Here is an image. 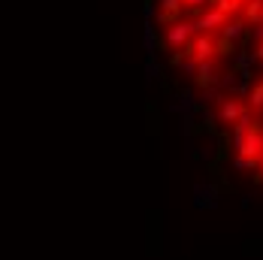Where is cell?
<instances>
[{
    "mask_svg": "<svg viewBox=\"0 0 263 260\" xmlns=\"http://www.w3.org/2000/svg\"><path fill=\"white\" fill-rule=\"evenodd\" d=\"M248 112H254V109H251V103H248V97H245V100H239V97L218 100V118H221L224 124H236L239 118H245Z\"/></svg>",
    "mask_w": 263,
    "mask_h": 260,
    "instance_id": "6da1fadb",
    "label": "cell"
},
{
    "mask_svg": "<svg viewBox=\"0 0 263 260\" xmlns=\"http://www.w3.org/2000/svg\"><path fill=\"white\" fill-rule=\"evenodd\" d=\"M215 82H218V58H215V61H203V64H197L194 85H197V88H203V91H209Z\"/></svg>",
    "mask_w": 263,
    "mask_h": 260,
    "instance_id": "7a4b0ae2",
    "label": "cell"
},
{
    "mask_svg": "<svg viewBox=\"0 0 263 260\" xmlns=\"http://www.w3.org/2000/svg\"><path fill=\"white\" fill-rule=\"evenodd\" d=\"M194 33H197L194 22H179V25L166 27V43H170L173 49H179V46H184V43H187Z\"/></svg>",
    "mask_w": 263,
    "mask_h": 260,
    "instance_id": "3957f363",
    "label": "cell"
},
{
    "mask_svg": "<svg viewBox=\"0 0 263 260\" xmlns=\"http://www.w3.org/2000/svg\"><path fill=\"white\" fill-rule=\"evenodd\" d=\"M242 18H245L248 25H263V0H248Z\"/></svg>",
    "mask_w": 263,
    "mask_h": 260,
    "instance_id": "277c9868",
    "label": "cell"
},
{
    "mask_svg": "<svg viewBox=\"0 0 263 260\" xmlns=\"http://www.w3.org/2000/svg\"><path fill=\"white\" fill-rule=\"evenodd\" d=\"M248 103L254 112H263V79H257L251 88H248Z\"/></svg>",
    "mask_w": 263,
    "mask_h": 260,
    "instance_id": "5b68a950",
    "label": "cell"
},
{
    "mask_svg": "<svg viewBox=\"0 0 263 260\" xmlns=\"http://www.w3.org/2000/svg\"><path fill=\"white\" fill-rule=\"evenodd\" d=\"M236 52V43H233V36L230 33H221L218 36V58H227V54Z\"/></svg>",
    "mask_w": 263,
    "mask_h": 260,
    "instance_id": "8992f818",
    "label": "cell"
},
{
    "mask_svg": "<svg viewBox=\"0 0 263 260\" xmlns=\"http://www.w3.org/2000/svg\"><path fill=\"white\" fill-rule=\"evenodd\" d=\"M254 58L263 64V40H257V49H254Z\"/></svg>",
    "mask_w": 263,
    "mask_h": 260,
    "instance_id": "52a82bcc",
    "label": "cell"
},
{
    "mask_svg": "<svg viewBox=\"0 0 263 260\" xmlns=\"http://www.w3.org/2000/svg\"><path fill=\"white\" fill-rule=\"evenodd\" d=\"M206 3H212V0H184V6H206Z\"/></svg>",
    "mask_w": 263,
    "mask_h": 260,
    "instance_id": "ba28073f",
    "label": "cell"
},
{
    "mask_svg": "<svg viewBox=\"0 0 263 260\" xmlns=\"http://www.w3.org/2000/svg\"><path fill=\"white\" fill-rule=\"evenodd\" d=\"M245 3H248V0H245Z\"/></svg>",
    "mask_w": 263,
    "mask_h": 260,
    "instance_id": "9c48e42d",
    "label": "cell"
}]
</instances>
